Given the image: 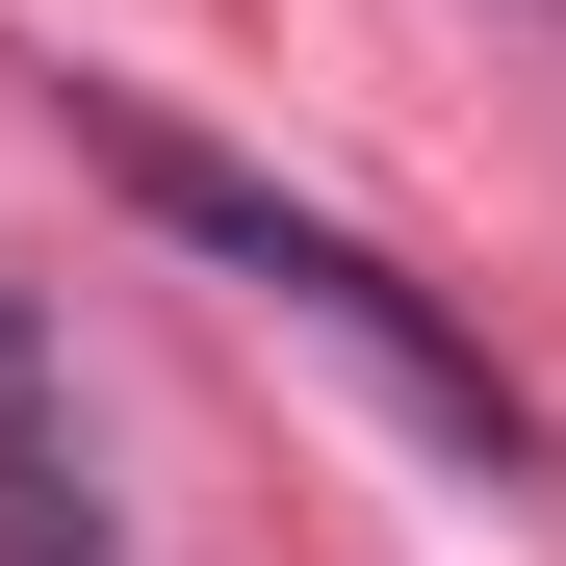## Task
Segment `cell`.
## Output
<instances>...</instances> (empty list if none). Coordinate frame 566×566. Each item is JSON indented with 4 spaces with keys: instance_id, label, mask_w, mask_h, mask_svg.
I'll return each mask as SVG.
<instances>
[{
    "instance_id": "6da1fadb",
    "label": "cell",
    "mask_w": 566,
    "mask_h": 566,
    "mask_svg": "<svg viewBox=\"0 0 566 566\" xmlns=\"http://www.w3.org/2000/svg\"><path fill=\"white\" fill-rule=\"evenodd\" d=\"M104 155H129V207H155L180 258H207V283H258L283 335H335V360H360V387H387V412H412L438 463H490V490L541 463V412H515V360L463 335V310H438L412 258H360L335 207H283L258 155H207V129H155V104H104Z\"/></svg>"
},
{
    "instance_id": "7a4b0ae2",
    "label": "cell",
    "mask_w": 566,
    "mask_h": 566,
    "mask_svg": "<svg viewBox=\"0 0 566 566\" xmlns=\"http://www.w3.org/2000/svg\"><path fill=\"white\" fill-rule=\"evenodd\" d=\"M0 515H77V387H52V335H27V283H0Z\"/></svg>"
},
{
    "instance_id": "3957f363",
    "label": "cell",
    "mask_w": 566,
    "mask_h": 566,
    "mask_svg": "<svg viewBox=\"0 0 566 566\" xmlns=\"http://www.w3.org/2000/svg\"><path fill=\"white\" fill-rule=\"evenodd\" d=\"M0 566H104V541H0Z\"/></svg>"
}]
</instances>
